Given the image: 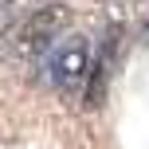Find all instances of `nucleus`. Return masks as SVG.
<instances>
[{
  "mask_svg": "<svg viewBox=\"0 0 149 149\" xmlns=\"http://www.w3.org/2000/svg\"><path fill=\"white\" fill-rule=\"evenodd\" d=\"M67 24H71V8L59 4V0L36 8L31 16H24V20L4 36L8 55H12V59H36V55H47V47L63 36Z\"/></svg>",
  "mask_w": 149,
  "mask_h": 149,
  "instance_id": "nucleus-1",
  "label": "nucleus"
},
{
  "mask_svg": "<svg viewBox=\"0 0 149 149\" xmlns=\"http://www.w3.org/2000/svg\"><path fill=\"white\" fill-rule=\"evenodd\" d=\"M90 43L82 36H71L63 39V43H51V55H47L43 63V82L55 90H63V94H71V90H79L82 82H86V71H90Z\"/></svg>",
  "mask_w": 149,
  "mask_h": 149,
  "instance_id": "nucleus-2",
  "label": "nucleus"
},
{
  "mask_svg": "<svg viewBox=\"0 0 149 149\" xmlns=\"http://www.w3.org/2000/svg\"><path fill=\"white\" fill-rule=\"evenodd\" d=\"M118 36L122 28L118 24H110L102 36V47H98V55H90V71H86V98H82V106L86 110H98L106 98V79H110V63H114V51H118Z\"/></svg>",
  "mask_w": 149,
  "mask_h": 149,
  "instance_id": "nucleus-3",
  "label": "nucleus"
},
{
  "mask_svg": "<svg viewBox=\"0 0 149 149\" xmlns=\"http://www.w3.org/2000/svg\"><path fill=\"white\" fill-rule=\"evenodd\" d=\"M16 4H20V0H0V16H8V12H16Z\"/></svg>",
  "mask_w": 149,
  "mask_h": 149,
  "instance_id": "nucleus-4",
  "label": "nucleus"
}]
</instances>
